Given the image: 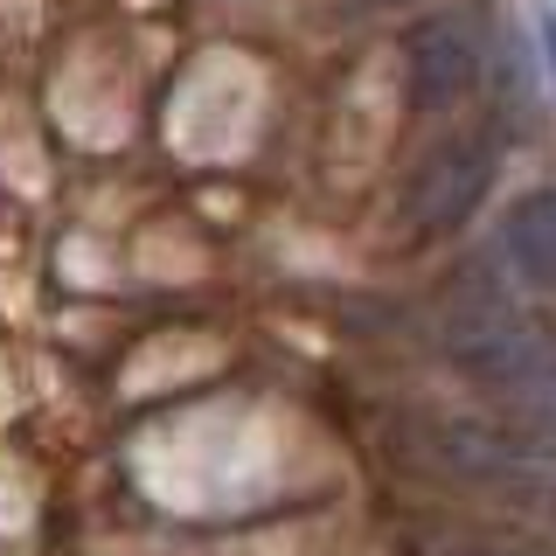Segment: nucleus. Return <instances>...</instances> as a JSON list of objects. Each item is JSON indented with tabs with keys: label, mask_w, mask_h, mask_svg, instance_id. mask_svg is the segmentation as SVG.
Segmentation results:
<instances>
[{
	"label": "nucleus",
	"mask_w": 556,
	"mask_h": 556,
	"mask_svg": "<svg viewBox=\"0 0 556 556\" xmlns=\"http://www.w3.org/2000/svg\"><path fill=\"white\" fill-rule=\"evenodd\" d=\"M355 14H382V8H404V0H348Z\"/></svg>",
	"instance_id": "obj_6"
},
{
	"label": "nucleus",
	"mask_w": 556,
	"mask_h": 556,
	"mask_svg": "<svg viewBox=\"0 0 556 556\" xmlns=\"http://www.w3.org/2000/svg\"><path fill=\"white\" fill-rule=\"evenodd\" d=\"M473 77H480V49H473V35L459 22H425L404 42V98H410V112H445V104H459L473 91Z\"/></svg>",
	"instance_id": "obj_3"
},
{
	"label": "nucleus",
	"mask_w": 556,
	"mask_h": 556,
	"mask_svg": "<svg viewBox=\"0 0 556 556\" xmlns=\"http://www.w3.org/2000/svg\"><path fill=\"white\" fill-rule=\"evenodd\" d=\"M439 439H445V445H439V459L452 466V473H466V480H494V486H508V480L529 473V452L508 445L501 431H486V425H466V417H459V425H445Z\"/></svg>",
	"instance_id": "obj_5"
},
{
	"label": "nucleus",
	"mask_w": 556,
	"mask_h": 556,
	"mask_svg": "<svg viewBox=\"0 0 556 556\" xmlns=\"http://www.w3.org/2000/svg\"><path fill=\"white\" fill-rule=\"evenodd\" d=\"M501 251L529 286H556V188H535L508 208L501 223Z\"/></svg>",
	"instance_id": "obj_4"
},
{
	"label": "nucleus",
	"mask_w": 556,
	"mask_h": 556,
	"mask_svg": "<svg viewBox=\"0 0 556 556\" xmlns=\"http://www.w3.org/2000/svg\"><path fill=\"white\" fill-rule=\"evenodd\" d=\"M439 348L452 355V369L515 396H529L556 369V348L535 334V320L494 271H459V286L439 306Z\"/></svg>",
	"instance_id": "obj_1"
},
{
	"label": "nucleus",
	"mask_w": 556,
	"mask_h": 556,
	"mask_svg": "<svg viewBox=\"0 0 556 556\" xmlns=\"http://www.w3.org/2000/svg\"><path fill=\"white\" fill-rule=\"evenodd\" d=\"M494 161H501L494 139H480V132L431 147L425 161H417V174L404 181V223H410V230H452V223L486 195Z\"/></svg>",
	"instance_id": "obj_2"
},
{
	"label": "nucleus",
	"mask_w": 556,
	"mask_h": 556,
	"mask_svg": "<svg viewBox=\"0 0 556 556\" xmlns=\"http://www.w3.org/2000/svg\"><path fill=\"white\" fill-rule=\"evenodd\" d=\"M543 42H549V70H556V22H549V28H543Z\"/></svg>",
	"instance_id": "obj_7"
}]
</instances>
